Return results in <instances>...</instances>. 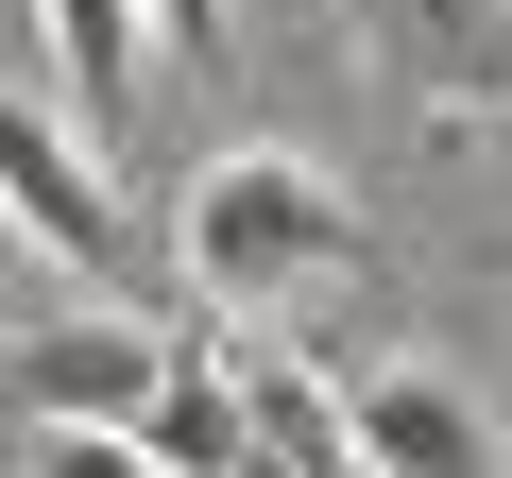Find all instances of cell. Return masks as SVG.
Instances as JSON below:
<instances>
[{
    "instance_id": "obj_8",
    "label": "cell",
    "mask_w": 512,
    "mask_h": 478,
    "mask_svg": "<svg viewBox=\"0 0 512 478\" xmlns=\"http://www.w3.org/2000/svg\"><path fill=\"white\" fill-rule=\"evenodd\" d=\"M35 478H154L137 427H35Z\"/></svg>"
},
{
    "instance_id": "obj_7",
    "label": "cell",
    "mask_w": 512,
    "mask_h": 478,
    "mask_svg": "<svg viewBox=\"0 0 512 478\" xmlns=\"http://www.w3.org/2000/svg\"><path fill=\"white\" fill-rule=\"evenodd\" d=\"M35 35L69 52V103H86V120H120V103H137V69H154V0H35Z\"/></svg>"
},
{
    "instance_id": "obj_2",
    "label": "cell",
    "mask_w": 512,
    "mask_h": 478,
    "mask_svg": "<svg viewBox=\"0 0 512 478\" xmlns=\"http://www.w3.org/2000/svg\"><path fill=\"white\" fill-rule=\"evenodd\" d=\"M342 444H359V478H512V427H495L444 359L342 376Z\"/></svg>"
},
{
    "instance_id": "obj_10",
    "label": "cell",
    "mask_w": 512,
    "mask_h": 478,
    "mask_svg": "<svg viewBox=\"0 0 512 478\" xmlns=\"http://www.w3.org/2000/svg\"><path fill=\"white\" fill-rule=\"evenodd\" d=\"M0 18H35V0H0Z\"/></svg>"
},
{
    "instance_id": "obj_3",
    "label": "cell",
    "mask_w": 512,
    "mask_h": 478,
    "mask_svg": "<svg viewBox=\"0 0 512 478\" xmlns=\"http://www.w3.org/2000/svg\"><path fill=\"white\" fill-rule=\"evenodd\" d=\"M0 222H18L35 257H69V274H137L120 188H103L86 120H52V103H0Z\"/></svg>"
},
{
    "instance_id": "obj_4",
    "label": "cell",
    "mask_w": 512,
    "mask_h": 478,
    "mask_svg": "<svg viewBox=\"0 0 512 478\" xmlns=\"http://www.w3.org/2000/svg\"><path fill=\"white\" fill-rule=\"evenodd\" d=\"M427 120H512V0H342Z\"/></svg>"
},
{
    "instance_id": "obj_9",
    "label": "cell",
    "mask_w": 512,
    "mask_h": 478,
    "mask_svg": "<svg viewBox=\"0 0 512 478\" xmlns=\"http://www.w3.org/2000/svg\"><path fill=\"white\" fill-rule=\"evenodd\" d=\"M154 35L171 52H222V0H154Z\"/></svg>"
},
{
    "instance_id": "obj_6",
    "label": "cell",
    "mask_w": 512,
    "mask_h": 478,
    "mask_svg": "<svg viewBox=\"0 0 512 478\" xmlns=\"http://www.w3.org/2000/svg\"><path fill=\"white\" fill-rule=\"evenodd\" d=\"M137 444H154V478H239V376L171 342V376H154V410H137Z\"/></svg>"
},
{
    "instance_id": "obj_1",
    "label": "cell",
    "mask_w": 512,
    "mask_h": 478,
    "mask_svg": "<svg viewBox=\"0 0 512 478\" xmlns=\"http://www.w3.org/2000/svg\"><path fill=\"white\" fill-rule=\"evenodd\" d=\"M171 239H188V291L205 308H291V291H342L359 274V205H342V171H308V154H205L188 171V205H171Z\"/></svg>"
},
{
    "instance_id": "obj_5",
    "label": "cell",
    "mask_w": 512,
    "mask_h": 478,
    "mask_svg": "<svg viewBox=\"0 0 512 478\" xmlns=\"http://www.w3.org/2000/svg\"><path fill=\"white\" fill-rule=\"evenodd\" d=\"M0 376H18L35 427H137L154 376H171V342H154V325H18V359H0Z\"/></svg>"
}]
</instances>
